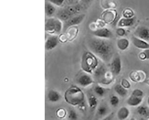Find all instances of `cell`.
<instances>
[{
	"instance_id": "cell-28",
	"label": "cell",
	"mask_w": 149,
	"mask_h": 120,
	"mask_svg": "<svg viewBox=\"0 0 149 120\" xmlns=\"http://www.w3.org/2000/svg\"><path fill=\"white\" fill-rule=\"evenodd\" d=\"M120 99L117 96L112 95L110 98V104L113 107H116L118 106L120 103Z\"/></svg>"
},
{
	"instance_id": "cell-33",
	"label": "cell",
	"mask_w": 149,
	"mask_h": 120,
	"mask_svg": "<svg viewBox=\"0 0 149 120\" xmlns=\"http://www.w3.org/2000/svg\"><path fill=\"white\" fill-rule=\"evenodd\" d=\"M120 84L122 85L123 87L127 89H130L131 86L130 81L126 78H123L121 80Z\"/></svg>"
},
{
	"instance_id": "cell-21",
	"label": "cell",
	"mask_w": 149,
	"mask_h": 120,
	"mask_svg": "<svg viewBox=\"0 0 149 120\" xmlns=\"http://www.w3.org/2000/svg\"><path fill=\"white\" fill-rule=\"evenodd\" d=\"M130 115V111L126 107H122L119 108L117 112V116L119 120H125Z\"/></svg>"
},
{
	"instance_id": "cell-36",
	"label": "cell",
	"mask_w": 149,
	"mask_h": 120,
	"mask_svg": "<svg viewBox=\"0 0 149 120\" xmlns=\"http://www.w3.org/2000/svg\"><path fill=\"white\" fill-rule=\"evenodd\" d=\"M114 112H112V113H110V114H109L106 117L103 118V119H104V120H112L113 118V117H114Z\"/></svg>"
},
{
	"instance_id": "cell-23",
	"label": "cell",
	"mask_w": 149,
	"mask_h": 120,
	"mask_svg": "<svg viewBox=\"0 0 149 120\" xmlns=\"http://www.w3.org/2000/svg\"><path fill=\"white\" fill-rule=\"evenodd\" d=\"M93 92L97 97L102 98L104 96L107 92V90L101 86V85H96L93 88Z\"/></svg>"
},
{
	"instance_id": "cell-14",
	"label": "cell",
	"mask_w": 149,
	"mask_h": 120,
	"mask_svg": "<svg viewBox=\"0 0 149 120\" xmlns=\"http://www.w3.org/2000/svg\"><path fill=\"white\" fill-rule=\"evenodd\" d=\"M131 41L134 46L138 49L141 50L149 49V43L134 36L131 38Z\"/></svg>"
},
{
	"instance_id": "cell-19",
	"label": "cell",
	"mask_w": 149,
	"mask_h": 120,
	"mask_svg": "<svg viewBox=\"0 0 149 120\" xmlns=\"http://www.w3.org/2000/svg\"><path fill=\"white\" fill-rule=\"evenodd\" d=\"M47 100L53 103L58 102L61 99V95L57 91L51 90L47 94Z\"/></svg>"
},
{
	"instance_id": "cell-25",
	"label": "cell",
	"mask_w": 149,
	"mask_h": 120,
	"mask_svg": "<svg viewBox=\"0 0 149 120\" xmlns=\"http://www.w3.org/2000/svg\"><path fill=\"white\" fill-rule=\"evenodd\" d=\"M56 9L50 2H46L45 12L47 16L51 17L55 13Z\"/></svg>"
},
{
	"instance_id": "cell-38",
	"label": "cell",
	"mask_w": 149,
	"mask_h": 120,
	"mask_svg": "<svg viewBox=\"0 0 149 120\" xmlns=\"http://www.w3.org/2000/svg\"><path fill=\"white\" fill-rule=\"evenodd\" d=\"M82 1L85 2H90L91 0H82Z\"/></svg>"
},
{
	"instance_id": "cell-20",
	"label": "cell",
	"mask_w": 149,
	"mask_h": 120,
	"mask_svg": "<svg viewBox=\"0 0 149 120\" xmlns=\"http://www.w3.org/2000/svg\"><path fill=\"white\" fill-rule=\"evenodd\" d=\"M143 97H139L131 95L126 101V104L129 106L137 107L141 104Z\"/></svg>"
},
{
	"instance_id": "cell-22",
	"label": "cell",
	"mask_w": 149,
	"mask_h": 120,
	"mask_svg": "<svg viewBox=\"0 0 149 120\" xmlns=\"http://www.w3.org/2000/svg\"><path fill=\"white\" fill-rule=\"evenodd\" d=\"M130 44L129 40L125 38L119 39L116 43L117 48L121 51H125L127 50L130 46Z\"/></svg>"
},
{
	"instance_id": "cell-15",
	"label": "cell",
	"mask_w": 149,
	"mask_h": 120,
	"mask_svg": "<svg viewBox=\"0 0 149 120\" xmlns=\"http://www.w3.org/2000/svg\"><path fill=\"white\" fill-rule=\"evenodd\" d=\"M109 114V109L106 104H101L98 105L96 110V116L97 117L103 119Z\"/></svg>"
},
{
	"instance_id": "cell-5",
	"label": "cell",
	"mask_w": 149,
	"mask_h": 120,
	"mask_svg": "<svg viewBox=\"0 0 149 120\" xmlns=\"http://www.w3.org/2000/svg\"><path fill=\"white\" fill-rule=\"evenodd\" d=\"M76 82L80 87L86 88L94 83V79L91 75V74L83 71L80 73L77 76Z\"/></svg>"
},
{
	"instance_id": "cell-30",
	"label": "cell",
	"mask_w": 149,
	"mask_h": 120,
	"mask_svg": "<svg viewBox=\"0 0 149 120\" xmlns=\"http://www.w3.org/2000/svg\"><path fill=\"white\" fill-rule=\"evenodd\" d=\"M68 117L70 120H77L78 118V115L76 111L73 109H70L68 111Z\"/></svg>"
},
{
	"instance_id": "cell-3",
	"label": "cell",
	"mask_w": 149,
	"mask_h": 120,
	"mask_svg": "<svg viewBox=\"0 0 149 120\" xmlns=\"http://www.w3.org/2000/svg\"><path fill=\"white\" fill-rule=\"evenodd\" d=\"M98 58L91 52H85L82 55L81 67L83 71L92 74L99 65Z\"/></svg>"
},
{
	"instance_id": "cell-27",
	"label": "cell",
	"mask_w": 149,
	"mask_h": 120,
	"mask_svg": "<svg viewBox=\"0 0 149 120\" xmlns=\"http://www.w3.org/2000/svg\"><path fill=\"white\" fill-rule=\"evenodd\" d=\"M122 15L124 18H132L134 17V11L130 8H126L123 11Z\"/></svg>"
},
{
	"instance_id": "cell-1",
	"label": "cell",
	"mask_w": 149,
	"mask_h": 120,
	"mask_svg": "<svg viewBox=\"0 0 149 120\" xmlns=\"http://www.w3.org/2000/svg\"><path fill=\"white\" fill-rule=\"evenodd\" d=\"M86 46L91 52L105 63H109L113 58L114 47L109 39L94 36L87 40Z\"/></svg>"
},
{
	"instance_id": "cell-29",
	"label": "cell",
	"mask_w": 149,
	"mask_h": 120,
	"mask_svg": "<svg viewBox=\"0 0 149 120\" xmlns=\"http://www.w3.org/2000/svg\"><path fill=\"white\" fill-rule=\"evenodd\" d=\"M139 58L141 60H149V49L143 50L139 54Z\"/></svg>"
},
{
	"instance_id": "cell-9",
	"label": "cell",
	"mask_w": 149,
	"mask_h": 120,
	"mask_svg": "<svg viewBox=\"0 0 149 120\" xmlns=\"http://www.w3.org/2000/svg\"><path fill=\"white\" fill-rule=\"evenodd\" d=\"M134 36L149 43V28L145 26H140L136 29Z\"/></svg>"
},
{
	"instance_id": "cell-37",
	"label": "cell",
	"mask_w": 149,
	"mask_h": 120,
	"mask_svg": "<svg viewBox=\"0 0 149 120\" xmlns=\"http://www.w3.org/2000/svg\"><path fill=\"white\" fill-rule=\"evenodd\" d=\"M145 82V83L148 85V86H149V78H148V79L146 80Z\"/></svg>"
},
{
	"instance_id": "cell-26",
	"label": "cell",
	"mask_w": 149,
	"mask_h": 120,
	"mask_svg": "<svg viewBox=\"0 0 149 120\" xmlns=\"http://www.w3.org/2000/svg\"><path fill=\"white\" fill-rule=\"evenodd\" d=\"M137 112L142 117H148L149 114V110L146 107L139 106L137 108Z\"/></svg>"
},
{
	"instance_id": "cell-11",
	"label": "cell",
	"mask_w": 149,
	"mask_h": 120,
	"mask_svg": "<svg viewBox=\"0 0 149 120\" xmlns=\"http://www.w3.org/2000/svg\"><path fill=\"white\" fill-rule=\"evenodd\" d=\"M108 71H109L104 65H99L97 68L93 72L92 74L94 77L97 80L98 82L101 83L104 80Z\"/></svg>"
},
{
	"instance_id": "cell-7",
	"label": "cell",
	"mask_w": 149,
	"mask_h": 120,
	"mask_svg": "<svg viewBox=\"0 0 149 120\" xmlns=\"http://www.w3.org/2000/svg\"><path fill=\"white\" fill-rule=\"evenodd\" d=\"M110 70L114 76H117L120 74L122 70V62L119 55L113 56L111 63Z\"/></svg>"
},
{
	"instance_id": "cell-17",
	"label": "cell",
	"mask_w": 149,
	"mask_h": 120,
	"mask_svg": "<svg viewBox=\"0 0 149 120\" xmlns=\"http://www.w3.org/2000/svg\"><path fill=\"white\" fill-rule=\"evenodd\" d=\"M73 16H74L70 13L67 8L59 10L56 14L57 18L62 22L66 21Z\"/></svg>"
},
{
	"instance_id": "cell-34",
	"label": "cell",
	"mask_w": 149,
	"mask_h": 120,
	"mask_svg": "<svg viewBox=\"0 0 149 120\" xmlns=\"http://www.w3.org/2000/svg\"><path fill=\"white\" fill-rule=\"evenodd\" d=\"M116 33L118 36L123 37L126 34V31L123 27H119L116 29Z\"/></svg>"
},
{
	"instance_id": "cell-24",
	"label": "cell",
	"mask_w": 149,
	"mask_h": 120,
	"mask_svg": "<svg viewBox=\"0 0 149 120\" xmlns=\"http://www.w3.org/2000/svg\"><path fill=\"white\" fill-rule=\"evenodd\" d=\"M114 91L117 95L121 97H125L128 94V89L123 87L121 84H117L114 87Z\"/></svg>"
},
{
	"instance_id": "cell-32",
	"label": "cell",
	"mask_w": 149,
	"mask_h": 120,
	"mask_svg": "<svg viewBox=\"0 0 149 120\" xmlns=\"http://www.w3.org/2000/svg\"><path fill=\"white\" fill-rule=\"evenodd\" d=\"M67 113L64 109H59L56 112V116L60 118H63L65 117Z\"/></svg>"
},
{
	"instance_id": "cell-31",
	"label": "cell",
	"mask_w": 149,
	"mask_h": 120,
	"mask_svg": "<svg viewBox=\"0 0 149 120\" xmlns=\"http://www.w3.org/2000/svg\"><path fill=\"white\" fill-rule=\"evenodd\" d=\"M131 95L139 97H143L144 96V92L141 89H136L133 91Z\"/></svg>"
},
{
	"instance_id": "cell-18",
	"label": "cell",
	"mask_w": 149,
	"mask_h": 120,
	"mask_svg": "<svg viewBox=\"0 0 149 120\" xmlns=\"http://www.w3.org/2000/svg\"><path fill=\"white\" fill-rule=\"evenodd\" d=\"M136 19L134 17L132 18H121L117 23L118 27H130L132 26L135 23Z\"/></svg>"
},
{
	"instance_id": "cell-2",
	"label": "cell",
	"mask_w": 149,
	"mask_h": 120,
	"mask_svg": "<svg viewBox=\"0 0 149 120\" xmlns=\"http://www.w3.org/2000/svg\"><path fill=\"white\" fill-rule=\"evenodd\" d=\"M65 100L69 105L76 106L85 101L83 91L77 86H72L66 91L65 94Z\"/></svg>"
},
{
	"instance_id": "cell-8",
	"label": "cell",
	"mask_w": 149,
	"mask_h": 120,
	"mask_svg": "<svg viewBox=\"0 0 149 120\" xmlns=\"http://www.w3.org/2000/svg\"><path fill=\"white\" fill-rule=\"evenodd\" d=\"M131 81L135 83L145 82L146 80V74L142 70L132 71L129 74Z\"/></svg>"
},
{
	"instance_id": "cell-16",
	"label": "cell",
	"mask_w": 149,
	"mask_h": 120,
	"mask_svg": "<svg viewBox=\"0 0 149 120\" xmlns=\"http://www.w3.org/2000/svg\"><path fill=\"white\" fill-rule=\"evenodd\" d=\"M116 11L113 10H107L102 15V18L105 22L110 24L115 20L116 16Z\"/></svg>"
},
{
	"instance_id": "cell-35",
	"label": "cell",
	"mask_w": 149,
	"mask_h": 120,
	"mask_svg": "<svg viewBox=\"0 0 149 120\" xmlns=\"http://www.w3.org/2000/svg\"><path fill=\"white\" fill-rule=\"evenodd\" d=\"M49 2L56 6H60L64 3L65 0H48Z\"/></svg>"
},
{
	"instance_id": "cell-6",
	"label": "cell",
	"mask_w": 149,
	"mask_h": 120,
	"mask_svg": "<svg viewBox=\"0 0 149 120\" xmlns=\"http://www.w3.org/2000/svg\"><path fill=\"white\" fill-rule=\"evenodd\" d=\"M85 16V14L77 15L74 16L66 21L64 22V24H63V31H66L70 27L81 24L84 20Z\"/></svg>"
},
{
	"instance_id": "cell-12",
	"label": "cell",
	"mask_w": 149,
	"mask_h": 120,
	"mask_svg": "<svg viewBox=\"0 0 149 120\" xmlns=\"http://www.w3.org/2000/svg\"><path fill=\"white\" fill-rule=\"evenodd\" d=\"M59 42V38L57 35H51L46 40L45 49L47 51L53 50L58 46Z\"/></svg>"
},
{
	"instance_id": "cell-39",
	"label": "cell",
	"mask_w": 149,
	"mask_h": 120,
	"mask_svg": "<svg viewBox=\"0 0 149 120\" xmlns=\"http://www.w3.org/2000/svg\"><path fill=\"white\" fill-rule=\"evenodd\" d=\"M147 102L148 105L149 106V96L148 97V98H147Z\"/></svg>"
},
{
	"instance_id": "cell-13",
	"label": "cell",
	"mask_w": 149,
	"mask_h": 120,
	"mask_svg": "<svg viewBox=\"0 0 149 120\" xmlns=\"http://www.w3.org/2000/svg\"><path fill=\"white\" fill-rule=\"evenodd\" d=\"M87 105L89 107L90 113L96 111L98 106V100L94 93H89L87 95Z\"/></svg>"
},
{
	"instance_id": "cell-40",
	"label": "cell",
	"mask_w": 149,
	"mask_h": 120,
	"mask_svg": "<svg viewBox=\"0 0 149 120\" xmlns=\"http://www.w3.org/2000/svg\"><path fill=\"white\" fill-rule=\"evenodd\" d=\"M148 119H149V116H148Z\"/></svg>"
},
{
	"instance_id": "cell-4",
	"label": "cell",
	"mask_w": 149,
	"mask_h": 120,
	"mask_svg": "<svg viewBox=\"0 0 149 120\" xmlns=\"http://www.w3.org/2000/svg\"><path fill=\"white\" fill-rule=\"evenodd\" d=\"M63 28L62 21L58 18H49L46 21L45 30L51 35H57L60 34Z\"/></svg>"
},
{
	"instance_id": "cell-10",
	"label": "cell",
	"mask_w": 149,
	"mask_h": 120,
	"mask_svg": "<svg viewBox=\"0 0 149 120\" xmlns=\"http://www.w3.org/2000/svg\"><path fill=\"white\" fill-rule=\"evenodd\" d=\"M92 35L95 37L109 40L112 38L113 36L112 32L106 27L98 28L93 31Z\"/></svg>"
}]
</instances>
